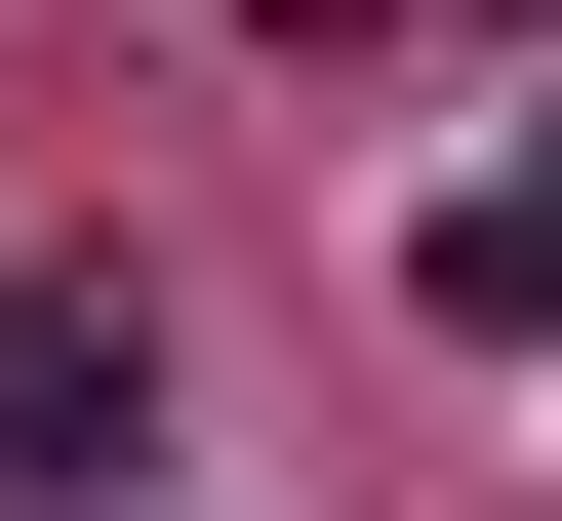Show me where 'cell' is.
<instances>
[{"instance_id":"obj_1","label":"cell","mask_w":562,"mask_h":521,"mask_svg":"<svg viewBox=\"0 0 562 521\" xmlns=\"http://www.w3.org/2000/svg\"><path fill=\"white\" fill-rule=\"evenodd\" d=\"M0 482H41V521L161 482V321H121V281H0Z\"/></svg>"},{"instance_id":"obj_2","label":"cell","mask_w":562,"mask_h":521,"mask_svg":"<svg viewBox=\"0 0 562 521\" xmlns=\"http://www.w3.org/2000/svg\"><path fill=\"white\" fill-rule=\"evenodd\" d=\"M402 321H442V361H522V321H562V161H482V201H402Z\"/></svg>"}]
</instances>
